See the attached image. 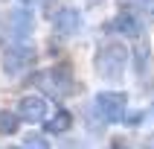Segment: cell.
<instances>
[{
    "label": "cell",
    "mask_w": 154,
    "mask_h": 149,
    "mask_svg": "<svg viewBox=\"0 0 154 149\" xmlns=\"http://www.w3.org/2000/svg\"><path fill=\"white\" fill-rule=\"evenodd\" d=\"M131 53L122 47V44H105L102 50L96 53V73L108 82H119L125 76V67H128Z\"/></svg>",
    "instance_id": "6da1fadb"
},
{
    "label": "cell",
    "mask_w": 154,
    "mask_h": 149,
    "mask_svg": "<svg viewBox=\"0 0 154 149\" xmlns=\"http://www.w3.org/2000/svg\"><path fill=\"white\" fill-rule=\"evenodd\" d=\"M125 108H128V96L122 91H102V94H96V114L105 123L125 120Z\"/></svg>",
    "instance_id": "7a4b0ae2"
},
{
    "label": "cell",
    "mask_w": 154,
    "mask_h": 149,
    "mask_svg": "<svg viewBox=\"0 0 154 149\" xmlns=\"http://www.w3.org/2000/svg\"><path fill=\"white\" fill-rule=\"evenodd\" d=\"M38 82H41V88H47L50 94H58V96H70L73 91H76V79H73V73H70L67 64H58V67L52 70H44V73H38Z\"/></svg>",
    "instance_id": "3957f363"
},
{
    "label": "cell",
    "mask_w": 154,
    "mask_h": 149,
    "mask_svg": "<svg viewBox=\"0 0 154 149\" xmlns=\"http://www.w3.org/2000/svg\"><path fill=\"white\" fill-rule=\"evenodd\" d=\"M32 61H35V50L32 47L15 44V47H9V50L3 53V73H6V76H17V73H23Z\"/></svg>",
    "instance_id": "277c9868"
},
{
    "label": "cell",
    "mask_w": 154,
    "mask_h": 149,
    "mask_svg": "<svg viewBox=\"0 0 154 149\" xmlns=\"http://www.w3.org/2000/svg\"><path fill=\"white\" fill-rule=\"evenodd\" d=\"M17 117L23 123H44L50 117V102L38 94H29V96H20L17 99Z\"/></svg>",
    "instance_id": "5b68a950"
},
{
    "label": "cell",
    "mask_w": 154,
    "mask_h": 149,
    "mask_svg": "<svg viewBox=\"0 0 154 149\" xmlns=\"http://www.w3.org/2000/svg\"><path fill=\"white\" fill-rule=\"evenodd\" d=\"M105 32L108 35H128V38H140L143 35V24H140L134 15H116L113 21H108L105 24Z\"/></svg>",
    "instance_id": "8992f818"
},
{
    "label": "cell",
    "mask_w": 154,
    "mask_h": 149,
    "mask_svg": "<svg viewBox=\"0 0 154 149\" xmlns=\"http://www.w3.org/2000/svg\"><path fill=\"white\" fill-rule=\"evenodd\" d=\"M82 26V15H79V9L67 6V9H58L55 15H52V29L58 35H73Z\"/></svg>",
    "instance_id": "52a82bcc"
},
{
    "label": "cell",
    "mask_w": 154,
    "mask_h": 149,
    "mask_svg": "<svg viewBox=\"0 0 154 149\" xmlns=\"http://www.w3.org/2000/svg\"><path fill=\"white\" fill-rule=\"evenodd\" d=\"M70 126H73V114H70L67 108H58L52 117L44 120V131H50V134H61V131H67Z\"/></svg>",
    "instance_id": "ba28073f"
},
{
    "label": "cell",
    "mask_w": 154,
    "mask_h": 149,
    "mask_svg": "<svg viewBox=\"0 0 154 149\" xmlns=\"http://www.w3.org/2000/svg\"><path fill=\"white\" fill-rule=\"evenodd\" d=\"M9 29L17 35H26L29 29H32V15L26 12V9H17V12H12V18H9Z\"/></svg>",
    "instance_id": "9c48e42d"
},
{
    "label": "cell",
    "mask_w": 154,
    "mask_h": 149,
    "mask_svg": "<svg viewBox=\"0 0 154 149\" xmlns=\"http://www.w3.org/2000/svg\"><path fill=\"white\" fill-rule=\"evenodd\" d=\"M17 123H20V117H17L15 111H0V134L17 131Z\"/></svg>",
    "instance_id": "30bf717a"
},
{
    "label": "cell",
    "mask_w": 154,
    "mask_h": 149,
    "mask_svg": "<svg viewBox=\"0 0 154 149\" xmlns=\"http://www.w3.org/2000/svg\"><path fill=\"white\" fill-rule=\"evenodd\" d=\"M131 61H134V70H137V73H146V70H148V47H146V44H140L137 50H134Z\"/></svg>",
    "instance_id": "8fae6325"
},
{
    "label": "cell",
    "mask_w": 154,
    "mask_h": 149,
    "mask_svg": "<svg viewBox=\"0 0 154 149\" xmlns=\"http://www.w3.org/2000/svg\"><path fill=\"white\" fill-rule=\"evenodd\" d=\"M23 149H50V143H47L44 138H38V134H32V138L23 143Z\"/></svg>",
    "instance_id": "7c38bea8"
},
{
    "label": "cell",
    "mask_w": 154,
    "mask_h": 149,
    "mask_svg": "<svg viewBox=\"0 0 154 149\" xmlns=\"http://www.w3.org/2000/svg\"><path fill=\"white\" fill-rule=\"evenodd\" d=\"M125 3H134V6H151V0H125Z\"/></svg>",
    "instance_id": "4fadbf2b"
},
{
    "label": "cell",
    "mask_w": 154,
    "mask_h": 149,
    "mask_svg": "<svg viewBox=\"0 0 154 149\" xmlns=\"http://www.w3.org/2000/svg\"><path fill=\"white\" fill-rule=\"evenodd\" d=\"M113 149H128V146H125L122 140H116V143H113Z\"/></svg>",
    "instance_id": "5bb4252c"
},
{
    "label": "cell",
    "mask_w": 154,
    "mask_h": 149,
    "mask_svg": "<svg viewBox=\"0 0 154 149\" xmlns=\"http://www.w3.org/2000/svg\"><path fill=\"white\" fill-rule=\"evenodd\" d=\"M12 149H15V146H12Z\"/></svg>",
    "instance_id": "9a60e30c"
}]
</instances>
